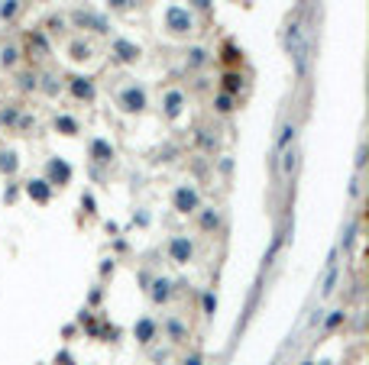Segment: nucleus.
Segmentation results:
<instances>
[{"instance_id": "obj_21", "label": "nucleus", "mask_w": 369, "mask_h": 365, "mask_svg": "<svg viewBox=\"0 0 369 365\" xmlns=\"http://www.w3.org/2000/svg\"><path fill=\"white\" fill-rule=\"evenodd\" d=\"M340 320H344V310H333V317L327 320V326L333 330V326H340Z\"/></svg>"}, {"instance_id": "obj_2", "label": "nucleus", "mask_w": 369, "mask_h": 365, "mask_svg": "<svg viewBox=\"0 0 369 365\" xmlns=\"http://www.w3.org/2000/svg\"><path fill=\"white\" fill-rule=\"evenodd\" d=\"M169 26H172V32H188V29H191V16H188V10H181V7H172V10H169Z\"/></svg>"}, {"instance_id": "obj_13", "label": "nucleus", "mask_w": 369, "mask_h": 365, "mask_svg": "<svg viewBox=\"0 0 369 365\" xmlns=\"http://www.w3.org/2000/svg\"><path fill=\"white\" fill-rule=\"evenodd\" d=\"M217 110H221V113H230L233 110V97L230 94H217Z\"/></svg>"}, {"instance_id": "obj_17", "label": "nucleus", "mask_w": 369, "mask_h": 365, "mask_svg": "<svg viewBox=\"0 0 369 365\" xmlns=\"http://www.w3.org/2000/svg\"><path fill=\"white\" fill-rule=\"evenodd\" d=\"M72 58H91V46H81V42H75V46H72Z\"/></svg>"}, {"instance_id": "obj_3", "label": "nucleus", "mask_w": 369, "mask_h": 365, "mask_svg": "<svg viewBox=\"0 0 369 365\" xmlns=\"http://www.w3.org/2000/svg\"><path fill=\"white\" fill-rule=\"evenodd\" d=\"M175 207H178L181 213H195V207H198V194L191 191V188H181L178 194H175Z\"/></svg>"}, {"instance_id": "obj_28", "label": "nucleus", "mask_w": 369, "mask_h": 365, "mask_svg": "<svg viewBox=\"0 0 369 365\" xmlns=\"http://www.w3.org/2000/svg\"><path fill=\"white\" fill-rule=\"evenodd\" d=\"M184 365H201V359H198V355H195V359H191V362H184Z\"/></svg>"}, {"instance_id": "obj_19", "label": "nucleus", "mask_w": 369, "mask_h": 365, "mask_svg": "<svg viewBox=\"0 0 369 365\" xmlns=\"http://www.w3.org/2000/svg\"><path fill=\"white\" fill-rule=\"evenodd\" d=\"M201 226H204V229H214V226H217V213H214V210H207L204 217H201Z\"/></svg>"}, {"instance_id": "obj_8", "label": "nucleus", "mask_w": 369, "mask_h": 365, "mask_svg": "<svg viewBox=\"0 0 369 365\" xmlns=\"http://www.w3.org/2000/svg\"><path fill=\"white\" fill-rule=\"evenodd\" d=\"M181 101H184V97H181L178 91H172L169 97H165V113H169V117H178V110H181Z\"/></svg>"}, {"instance_id": "obj_27", "label": "nucleus", "mask_w": 369, "mask_h": 365, "mask_svg": "<svg viewBox=\"0 0 369 365\" xmlns=\"http://www.w3.org/2000/svg\"><path fill=\"white\" fill-rule=\"evenodd\" d=\"M195 7H198V10H207V7H210V0H195Z\"/></svg>"}, {"instance_id": "obj_12", "label": "nucleus", "mask_w": 369, "mask_h": 365, "mask_svg": "<svg viewBox=\"0 0 369 365\" xmlns=\"http://www.w3.org/2000/svg\"><path fill=\"white\" fill-rule=\"evenodd\" d=\"M16 7H20V0H7V4L0 7V20H13V16H16Z\"/></svg>"}, {"instance_id": "obj_11", "label": "nucleus", "mask_w": 369, "mask_h": 365, "mask_svg": "<svg viewBox=\"0 0 369 365\" xmlns=\"http://www.w3.org/2000/svg\"><path fill=\"white\" fill-rule=\"evenodd\" d=\"M55 129H62L65 136H75V132H78V123L72 117H55Z\"/></svg>"}, {"instance_id": "obj_20", "label": "nucleus", "mask_w": 369, "mask_h": 365, "mask_svg": "<svg viewBox=\"0 0 369 365\" xmlns=\"http://www.w3.org/2000/svg\"><path fill=\"white\" fill-rule=\"evenodd\" d=\"M139 336H143V343H149V336H152V323H149V320L139 323Z\"/></svg>"}, {"instance_id": "obj_22", "label": "nucleus", "mask_w": 369, "mask_h": 365, "mask_svg": "<svg viewBox=\"0 0 369 365\" xmlns=\"http://www.w3.org/2000/svg\"><path fill=\"white\" fill-rule=\"evenodd\" d=\"M201 61H204V52L195 49V52H191V65H201Z\"/></svg>"}, {"instance_id": "obj_7", "label": "nucleus", "mask_w": 369, "mask_h": 365, "mask_svg": "<svg viewBox=\"0 0 369 365\" xmlns=\"http://www.w3.org/2000/svg\"><path fill=\"white\" fill-rule=\"evenodd\" d=\"M292 142H295V126H292V123H285V126H282V136H279V142H275V152H285Z\"/></svg>"}, {"instance_id": "obj_25", "label": "nucleus", "mask_w": 369, "mask_h": 365, "mask_svg": "<svg viewBox=\"0 0 369 365\" xmlns=\"http://www.w3.org/2000/svg\"><path fill=\"white\" fill-rule=\"evenodd\" d=\"M224 58H227V61H236V49L227 46V49H224Z\"/></svg>"}, {"instance_id": "obj_16", "label": "nucleus", "mask_w": 369, "mask_h": 365, "mask_svg": "<svg viewBox=\"0 0 369 365\" xmlns=\"http://www.w3.org/2000/svg\"><path fill=\"white\" fill-rule=\"evenodd\" d=\"M282 172L292 175L295 172V149H285V162H282Z\"/></svg>"}, {"instance_id": "obj_15", "label": "nucleus", "mask_w": 369, "mask_h": 365, "mask_svg": "<svg viewBox=\"0 0 369 365\" xmlns=\"http://www.w3.org/2000/svg\"><path fill=\"white\" fill-rule=\"evenodd\" d=\"M16 55H20V52H16L13 46H7L4 52H0V61H4V65H16Z\"/></svg>"}, {"instance_id": "obj_10", "label": "nucleus", "mask_w": 369, "mask_h": 365, "mask_svg": "<svg viewBox=\"0 0 369 365\" xmlns=\"http://www.w3.org/2000/svg\"><path fill=\"white\" fill-rule=\"evenodd\" d=\"M117 52H120L123 61H136V58H139V49L130 46V42H117Z\"/></svg>"}, {"instance_id": "obj_9", "label": "nucleus", "mask_w": 369, "mask_h": 365, "mask_svg": "<svg viewBox=\"0 0 369 365\" xmlns=\"http://www.w3.org/2000/svg\"><path fill=\"white\" fill-rule=\"evenodd\" d=\"M240 84H243L240 75H233V71H227V75H224V94H236V91H240Z\"/></svg>"}, {"instance_id": "obj_29", "label": "nucleus", "mask_w": 369, "mask_h": 365, "mask_svg": "<svg viewBox=\"0 0 369 365\" xmlns=\"http://www.w3.org/2000/svg\"><path fill=\"white\" fill-rule=\"evenodd\" d=\"M304 365H311V362H304Z\"/></svg>"}, {"instance_id": "obj_1", "label": "nucleus", "mask_w": 369, "mask_h": 365, "mask_svg": "<svg viewBox=\"0 0 369 365\" xmlns=\"http://www.w3.org/2000/svg\"><path fill=\"white\" fill-rule=\"evenodd\" d=\"M120 104H123V110H130V113H139L146 107V94L139 91V87H127V91L120 94Z\"/></svg>"}, {"instance_id": "obj_24", "label": "nucleus", "mask_w": 369, "mask_h": 365, "mask_svg": "<svg viewBox=\"0 0 369 365\" xmlns=\"http://www.w3.org/2000/svg\"><path fill=\"white\" fill-rule=\"evenodd\" d=\"M0 120H4V123H13L16 120V110H4V113H0Z\"/></svg>"}, {"instance_id": "obj_5", "label": "nucleus", "mask_w": 369, "mask_h": 365, "mask_svg": "<svg viewBox=\"0 0 369 365\" xmlns=\"http://www.w3.org/2000/svg\"><path fill=\"white\" fill-rule=\"evenodd\" d=\"M72 91H75V97L91 101V97H94V84L87 81V78H72Z\"/></svg>"}, {"instance_id": "obj_26", "label": "nucleus", "mask_w": 369, "mask_h": 365, "mask_svg": "<svg viewBox=\"0 0 369 365\" xmlns=\"http://www.w3.org/2000/svg\"><path fill=\"white\" fill-rule=\"evenodd\" d=\"M107 4L113 7V10H123V7H127V4H130V0H107Z\"/></svg>"}, {"instance_id": "obj_4", "label": "nucleus", "mask_w": 369, "mask_h": 365, "mask_svg": "<svg viewBox=\"0 0 369 365\" xmlns=\"http://www.w3.org/2000/svg\"><path fill=\"white\" fill-rule=\"evenodd\" d=\"M169 252H172V259H175V262H188V259H191V243H188L184 236H178V239H172Z\"/></svg>"}, {"instance_id": "obj_14", "label": "nucleus", "mask_w": 369, "mask_h": 365, "mask_svg": "<svg viewBox=\"0 0 369 365\" xmlns=\"http://www.w3.org/2000/svg\"><path fill=\"white\" fill-rule=\"evenodd\" d=\"M91 149H94V155H98V162H110V155H113V152H110L107 146H104V142H94Z\"/></svg>"}, {"instance_id": "obj_6", "label": "nucleus", "mask_w": 369, "mask_h": 365, "mask_svg": "<svg viewBox=\"0 0 369 365\" xmlns=\"http://www.w3.org/2000/svg\"><path fill=\"white\" fill-rule=\"evenodd\" d=\"M333 288H337V252L330 255V272H327V278H324V294H333Z\"/></svg>"}, {"instance_id": "obj_23", "label": "nucleus", "mask_w": 369, "mask_h": 365, "mask_svg": "<svg viewBox=\"0 0 369 365\" xmlns=\"http://www.w3.org/2000/svg\"><path fill=\"white\" fill-rule=\"evenodd\" d=\"M20 81H23V87H26V91H29V87H36V78H33V75H23Z\"/></svg>"}, {"instance_id": "obj_18", "label": "nucleus", "mask_w": 369, "mask_h": 365, "mask_svg": "<svg viewBox=\"0 0 369 365\" xmlns=\"http://www.w3.org/2000/svg\"><path fill=\"white\" fill-rule=\"evenodd\" d=\"M152 297H156V301H165V297H169V281H156Z\"/></svg>"}]
</instances>
